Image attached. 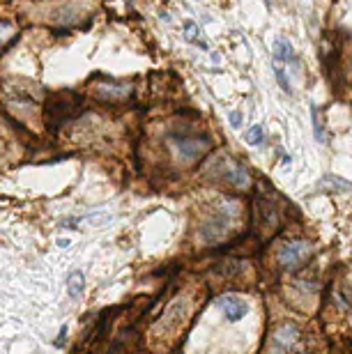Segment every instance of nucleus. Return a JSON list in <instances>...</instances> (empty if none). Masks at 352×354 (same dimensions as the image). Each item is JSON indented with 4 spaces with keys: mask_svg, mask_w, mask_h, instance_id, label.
Returning <instances> with one entry per match:
<instances>
[{
    "mask_svg": "<svg viewBox=\"0 0 352 354\" xmlns=\"http://www.w3.org/2000/svg\"><path fill=\"white\" fill-rule=\"evenodd\" d=\"M171 150L180 161H194L210 150L207 136H189V133H173Z\"/></svg>",
    "mask_w": 352,
    "mask_h": 354,
    "instance_id": "1",
    "label": "nucleus"
},
{
    "mask_svg": "<svg viewBox=\"0 0 352 354\" xmlns=\"http://www.w3.org/2000/svg\"><path fill=\"white\" fill-rule=\"evenodd\" d=\"M299 343V329L295 324H281V327L272 334V354H290Z\"/></svg>",
    "mask_w": 352,
    "mask_h": 354,
    "instance_id": "2",
    "label": "nucleus"
},
{
    "mask_svg": "<svg viewBox=\"0 0 352 354\" xmlns=\"http://www.w3.org/2000/svg\"><path fill=\"white\" fill-rule=\"evenodd\" d=\"M308 256H311V246L306 242H288L281 246L279 263L284 269H297L302 263H306Z\"/></svg>",
    "mask_w": 352,
    "mask_h": 354,
    "instance_id": "3",
    "label": "nucleus"
},
{
    "mask_svg": "<svg viewBox=\"0 0 352 354\" xmlns=\"http://www.w3.org/2000/svg\"><path fill=\"white\" fill-rule=\"evenodd\" d=\"M90 17L88 7H83L79 3H69L65 7H60L58 14H55V24L62 26V28H69V26H81V21Z\"/></svg>",
    "mask_w": 352,
    "mask_h": 354,
    "instance_id": "4",
    "label": "nucleus"
},
{
    "mask_svg": "<svg viewBox=\"0 0 352 354\" xmlns=\"http://www.w3.org/2000/svg\"><path fill=\"white\" fill-rule=\"evenodd\" d=\"M219 308H221V313L226 315L228 322H239L246 313H249V306H246V301L242 299V297H237V295L221 297V299H219Z\"/></svg>",
    "mask_w": 352,
    "mask_h": 354,
    "instance_id": "5",
    "label": "nucleus"
},
{
    "mask_svg": "<svg viewBox=\"0 0 352 354\" xmlns=\"http://www.w3.org/2000/svg\"><path fill=\"white\" fill-rule=\"evenodd\" d=\"M131 88L124 86V83H102L97 88V97L106 99V102H120V99H127L129 97Z\"/></svg>",
    "mask_w": 352,
    "mask_h": 354,
    "instance_id": "6",
    "label": "nucleus"
},
{
    "mask_svg": "<svg viewBox=\"0 0 352 354\" xmlns=\"http://www.w3.org/2000/svg\"><path fill=\"white\" fill-rule=\"evenodd\" d=\"M274 60L279 62V65H284V62H293L295 60V53H293V46L290 41L286 37H279L274 41Z\"/></svg>",
    "mask_w": 352,
    "mask_h": 354,
    "instance_id": "7",
    "label": "nucleus"
},
{
    "mask_svg": "<svg viewBox=\"0 0 352 354\" xmlns=\"http://www.w3.org/2000/svg\"><path fill=\"white\" fill-rule=\"evenodd\" d=\"M83 286H86V279H83L81 272H72L67 276V292L72 299H79L83 295Z\"/></svg>",
    "mask_w": 352,
    "mask_h": 354,
    "instance_id": "8",
    "label": "nucleus"
},
{
    "mask_svg": "<svg viewBox=\"0 0 352 354\" xmlns=\"http://www.w3.org/2000/svg\"><path fill=\"white\" fill-rule=\"evenodd\" d=\"M265 140V131L260 124H253L249 131H246V143L249 145H260Z\"/></svg>",
    "mask_w": 352,
    "mask_h": 354,
    "instance_id": "9",
    "label": "nucleus"
},
{
    "mask_svg": "<svg viewBox=\"0 0 352 354\" xmlns=\"http://www.w3.org/2000/svg\"><path fill=\"white\" fill-rule=\"evenodd\" d=\"M185 35H187V39H192V41H196V44H198L201 48H207V44H205V41H203L201 37H198V35H201V30H198V26H196V24H192V21H187V24H185Z\"/></svg>",
    "mask_w": 352,
    "mask_h": 354,
    "instance_id": "10",
    "label": "nucleus"
},
{
    "mask_svg": "<svg viewBox=\"0 0 352 354\" xmlns=\"http://www.w3.org/2000/svg\"><path fill=\"white\" fill-rule=\"evenodd\" d=\"M274 74H277V81H279L281 90H284V92H288V95H290L293 88H290V81H288V74H286L284 65H279V62H277V67H274Z\"/></svg>",
    "mask_w": 352,
    "mask_h": 354,
    "instance_id": "11",
    "label": "nucleus"
},
{
    "mask_svg": "<svg viewBox=\"0 0 352 354\" xmlns=\"http://www.w3.org/2000/svg\"><path fill=\"white\" fill-rule=\"evenodd\" d=\"M14 35H17V30L12 28V24H5V21H0V46H5L7 41H10Z\"/></svg>",
    "mask_w": 352,
    "mask_h": 354,
    "instance_id": "12",
    "label": "nucleus"
},
{
    "mask_svg": "<svg viewBox=\"0 0 352 354\" xmlns=\"http://www.w3.org/2000/svg\"><path fill=\"white\" fill-rule=\"evenodd\" d=\"M311 122H313V136L315 140H322V129H320V120H318V109L315 106H311Z\"/></svg>",
    "mask_w": 352,
    "mask_h": 354,
    "instance_id": "13",
    "label": "nucleus"
},
{
    "mask_svg": "<svg viewBox=\"0 0 352 354\" xmlns=\"http://www.w3.org/2000/svg\"><path fill=\"white\" fill-rule=\"evenodd\" d=\"M228 118H230V124H233V129H239V124H242V115H239V111H233Z\"/></svg>",
    "mask_w": 352,
    "mask_h": 354,
    "instance_id": "14",
    "label": "nucleus"
}]
</instances>
